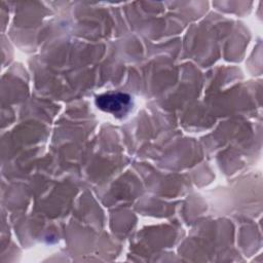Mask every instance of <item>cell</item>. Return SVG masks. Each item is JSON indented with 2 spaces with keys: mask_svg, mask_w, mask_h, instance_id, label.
I'll return each instance as SVG.
<instances>
[{
  "mask_svg": "<svg viewBox=\"0 0 263 263\" xmlns=\"http://www.w3.org/2000/svg\"><path fill=\"white\" fill-rule=\"evenodd\" d=\"M96 104L105 112L115 116H123L132 107V98L123 92H108L98 96Z\"/></svg>",
  "mask_w": 263,
  "mask_h": 263,
  "instance_id": "6da1fadb",
  "label": "cell"
}]
</instances>
